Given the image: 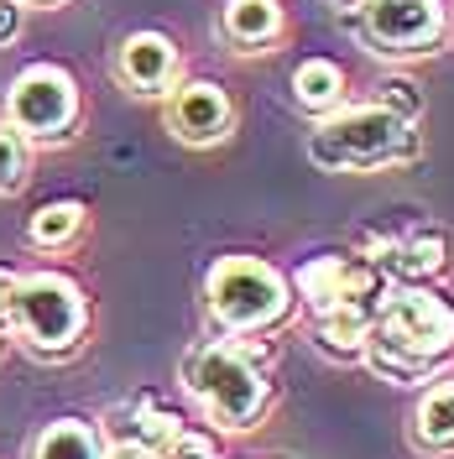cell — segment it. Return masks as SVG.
<instances>
[{"label":"cell","mask_w":454,"mask_h":459,"mask_svg":"<svg viewBox=\"0 0 454 459\" xmlns=\"http://www.w3.org/2000/svg\"><path fill=\"white\" fill-rule=\"evenodd\" d=\"M204 308L220 334H266L292 308V282L261 256H220L204 272Z\"/></svg>","instance_id":"obj_4"},{"label":"cell","mask_w":454,"mask_h":459,"mask_svg":"<svg viewBox=\"0 0 454 459\" xmlns=\"http://www.w3.org/2000/svg\"><path fill=\"white\" fill-rule=\"evenodd\" d=\"M162 459H220V449H214V438H204V433H178L168 449H162Z\"/></svg>","instance_id":"obj_21"},{"label":"cell","mask_w":454,"mask_h":459,"mask_svg":"<svg viewBox=\"0 0 454 459\" xmlns=\"http://www.w3.org/2000/svg\"><path fill=\"white\" fill-rule=\"evenodd\" d=\"M283 31V0H225V11H220V37L235 53H266Z\"/></svg>","instance_id":"obj_12"},{"label":"cell","mask_w":454,"mask_h":459,"mask_svg":"<svg viewBox=\"0 0 454 459\" xmlns=\"http://www.w3.org/2000/svg\"><path fill=\"white\" fill-rule=\"evenodd\" d=\"M454 355V303L428 282H392L371 318L361 360L392 386H423Z\"/></svg>","instance_id":"obj_1"},{"label":"cell","mask_w":454,"mask_h":459,"mask_svg":"<svg viewBox=\"0 0 454 459\" xmlns=\"http://www.w3.org/2000/svg\"><path fill=\"white\" fill-rule=\"evenodd\" d=\"M413 444L428 449V455H450L454 449V376L450 381L433 376V386L418 397V407H413Z\"/></svg>","instance_id":"obj_14"},{"label":"cell","mask_w":454,"mask_h":459,"mask_svg":"<svg viewBox=\"0 0 454 459\" xmlns=\"http://www.w3.org/2000/svg\"><path fill=\"white\" fill-rule=\"evenodd\" d=\"M355 31L376 57H423L439 53L450 31V5L444 0H361Z\"/></svg>","instance_id":"obj_7"},{"label":"cell","mask_w":454,"mask_h":459,"mask_svg":"<svg viewBox=\"0 0 454 459\" xmlns=\"http://www.w3.org/2000/svg\"><path fill=\"white\" fill-rule=\"evenodd\" d=\"M105 433H110V444L120 438V444H142V449H157V455H162L172 438L183 433V418H178L157 392H136L131 402L110 407Z\"/></svg>","instance_id":"obj_10"},{"label":"cell","mask_w":454,"mask_h":459,"mask_svg":"<svg viewBox=\"0 0 454 459\" xmlns=\"http://www.w3.org/2000/svg\"><path fill=\"white\" fill-rule=\"evenodd\" d=\"M376 105L381 110H392L397 120H423V89L413 84L407 74H392V79H381V89H376Z\"/></svg>","instance_id":"obj_19"},{"label":"cell","mask_w":454,"mask_h":459,"mask_svg":"<svg viewBox=\"0 0 454 459\" xmlns=\"http://www.w3.org/2000/svg\"><path fill=\"white\" fill-rule=\"evenodd\" d=\"M345 266H350V256H340V251H324V256H309L303 266H298V277H292V287H298V298H303V308H309L313 318H319V314H329V308L340 303Z\"/></svg>","instance_id":"obj_16"},{"label":"cell","mask_w":454,"mask_h":459,"mask_svg":"<svg viewBox=\"0 0 454 459\" xmlns=\"http://www.w3.org/2000/svg\"><path fill=\"white\" fill-rule=\"evenodd\" d=\"M31 355H74L89 334V298L84 287L63 272H27L16 277V298H11V329Z\"/></svg>","instance_id":"obj_5"},{"label":"cell","mask_w":454,"mask_h":459,"mask_svg":"<svg viewBox=\"0 0 454 459\" xmlns=\"http://www.w3.org/2000/svg\"><path fill=\"white\" fill-rule=\"evenodd\" d=\"M22 5H27V0H22ZM31 5H57V0H31Z\"/></svg>","instance_id":"obj_25"},{"label":"cell","mask_w":454,"mask_h":459,"mask_svg":"<svg viewBox=\"0 0 454 459\" xmlns=\"http://www.w3.org/2000/svg\"><path fill=\"white\" fill-rule=\"evenodd\" d=\"M183 386H188V397L204 407V418L214 423V429L225 433H246L261 423V412L272 407V381L266 371L246 360L235 340H199L188 344V355H183Z\"/></svg>","instance_id":"obj_3"},{"label":"cell","mask_w":454,"mask_h":459,"mask_svg":"<svg viewBox=\"0 0 454 459\" xmlns=\"http://www.w3.org/2000/svg\"><path fill=\"white\" fill-rule=\"evenodd\" d=\"M450 230L439 225H418L407 235H392V251L376 261L392 282H433L444 266H450Z\"/></svg>","instance_id":"obj_11"},{"label":"cell","mask_w":454,"mask_h":459,"mask_svg":"<svg viewBox=\"0 0 454 459\" xmlns=\"http://www.w3.org/2000/svg\"><path fill=\"white\" fill-rule=\"evenodd\" d=\"M16 31H22V0H0V48L16 42Z\"/></svg>","instance_id":"obj_22"},{"label":"cell","mask_w":454,"mask_h":459,"mask_svg":"<svg viewBox=\"0 0 454 459\" xmlns=\"http://www.w3.org/2000/svg\"><path fill=\"white\" fill-rule=\"evenodd\" d=\"M418 152H423L418 126L381 110L376 100L319 115V126L309 136L313 168L324 172H381V168H397V162H413Z\"/></svg>","instance_id":"obj_2"},{"label":"cell","mask_w":454,"mask_h":459,"mask_svg":"<svg viewBox=\"0 0 454 459\" xmlns=\"http://www.w3.org/2000/svg\"><path fill=\"white\" fill-rule=\"evenodd\" d=\"M79 126V84L57 63H31L5 89V131L22 142H63Z\"/></svg>","instance_id":"obj_6"},{"label":"cell","mask_w":454,"mask_h":459,"mask_svg":"<svg viewBox=\"0 0 454 459\" xmlns=\"http://www.w3.org/2000/svg\"><path fill=\"white\" fill-rule=\"evenodd\" d=\"M162 120L183 146H220L235 126V105L214 79H188V84H172Z\"/></svg>","instance_id":"obj_8"},{"label":"cell","mask_w":454,"mask_h":459,"mask_svg":"<svg viewBox=\"0 0 454 459\" xmlns=\"http://www.w3.org/2000/svg\"><path fill=\"white\" fill-rule=\"evenodd\" d=\"M105 459H162V455H157V449H142V444H120V438H115V444H105Z\"/></svg>","instance_id":"obj_24"},{"label":"cell","mask_w":454,"mask_h":459,"mask_svg":"<svg viewBox=\"0 0 454 459\" xmlns=\"http://www.w3.org/2000/svg\"><path fill=\"white\" fill-rule=\"evenodd\" d=\"M27 459H105V433L84 418H53L37 429Z\"/></svg>","instance_id":"obj_13"},{"label":"cell","mask_w":454,"mask_h":459,"mask_svg":"<svg viewBox=\"0 0 454 459\" xmlns=\"http://www.w3.org/2000/svg\"><path fill=\"white\" fill-rule=\"evenodd\" d=\"M16 277H22V272L0 266V334L11 329V298H16Z\"/></svg>","instance_id":"obj_23"},{"label":"cell","mask_w":454,"mask_h":459,"mask_svg":"<svg viewBox=\"0 0 454 459\" xmlns=\"http://www.w3.org/2000/svg\"><path fill=\"white\" fill-rule=\"evenodd\" d=\"M84 220H89V209L79 199H53L27 220V240L37 246V251H63V246L79 240Z\"/></svg>","instance_id":"obj_17"},{"label":"cell","mask_w":454,"mask_h":459,"mask_svg":"<svg viewBox=\"0 0 454 459\" xmlns=\"http://www.w3.org/2000/svg\"><path fill=\"white\" fill-rule=\"evenodd\" d=\"M178 68H183L178 42H172V37H162V31H131V37L115 48V79L131 89V94H142V100L172 94V84H178Z\"/></svg>","instance_id":"obj_9"},{"label":"cell","mask_w":454,"mask_h":459,"mask_svg":"<svg viewBox=\"0 0 454 459\" xmlns=\"http://www.w3.org/2000/svg\"><path fill=\"white\" fill-rule=\"evenodd\" d=\"M292 105L309 110L313 120L329 115V110H340L345 105V68L329 63V57H303V63L292 68Z\"/></svg>","instance_id":"obj_15"},{"label":"cell","mask_w":454,"mask_h":459,"mask_svg":"<svg viewBox=\"0 0 454 459\" xmlns=\"http://www.w3.org/2000/svg\"><path fill=\"white\" fill-rule=\"evenodd\" d=\"M27 183V142L0 126V194H16Z\"/></svg>","instance_id":"obj_20"},{"label":"cell","mask_w":454,"mask_h":459,"mask_svg":"<svg viewBox=\"0 0 454 459\" xmlns=\"http://www.w3.org/2000/svg\"><path fill=\"white\" fill-rule=\"evenodd\" d=\"M313 344H319V355H329V360H361L366 329H361V324H350V318L319 314V318H313Z\"/></svg>","instance_id":"obj_18"}]
</instances>
